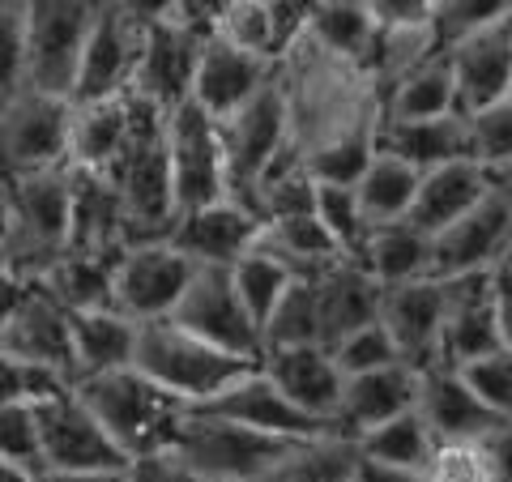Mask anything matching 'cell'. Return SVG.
<instances>
[{
	"label": "cell",
	"mask_w": 512,
	"mask_h": 482,
	"mask_svg": "<svg viewBox=\"0 0 512 482\" xmlns=\"http://www.w3.org/2000/svg\"><path fill=\"white\" fill-rule=\"evenodd\" d=\"M278 86L286 99L291 150L299 163L342 137L380 133L384 94L372 69H363L346 56H333L316 39L299 43L291 56L278 60Z\"/></svg>",
	"instance_id": "6da1fadb"
},
{
	"label": "cell",
	"mask_w": 512,
	"mask_h": 482,
	"mask_svg": "<svg viewBox=\"0 0 512 482\" xmlns=\"http://www.w3.org/2000/svg\"><path fill=\"white\" fill-rule=\"evenodd\" d=\"M295 444L299 440L265 436V431L218 419L201 406H188L163 453H171L184 470L214 482H269V474L295 453Z\"/></svg>",
	"instance_id": "7a4b0ae2"
},
{
	"label": "cell",
	"mask_w": 512,
	"mask_h": 482,
	"mask_svg": "<svg viewBox=\"0 0 512 482\" xmlns=\"http://www.w3.org/2000/svg\"><path fill=\"white\" fill-rule=\"evenodd\" d=\"M73 389L94 410V419L111 431V440L128 453V461L163 453L175 423H180V414L188 410V401L158 389L137 367H120V372L77 380Z\"/></svg>",
	"instance_id": "3957f363"
},
{
	"label": "cell",
	"mask_w": 512,
	"mask_h": 482,
	"mask_svg": "<svg viewBox=\"0 0 512 482\" xmlns=\"http://www.w3.org/2000/svg\"><path fill=\"white\" fill-rule=\"evenodd\" d=\"M107 180L116 184V192H120L128 235L133 239H167L171 222H175V197H171L167 116L163 111L137 103L133 133H128L120 158L111 163Z\"/></svg>",
	"instance_id": "277c9868"
},
{
	"label": "cell",
	"mask_w": 512,
	"mask_h": 482,
	"mask_svg": "<svg viewBox=\"0 0 512 482\" xmlns=\"http://www.w3.org/2000/svg\"><path fill=\"white\" fill-rule=\"evenodd\" d=\"M0 188L9 192V235L0 261L26 282H43V273L69 252V167L39 171Z\"/></svg>",
	"instance_id": "5b68a950"
},
{
	"label": "cell",
	"mask_w": 512,
	"mask_h": 482,
	"mask_svg": "<svg viewBox=\"0 0 512 482\" xmlns=\"http://www.w3.org/2000/svg\"><path fill=\"white\" fill-rule=\"evenodd\" d=\"M137 372H146L158 389H167L171 397L201 406V401L218 397L231 380H239L256 367L252 359H239L231 350L210 346L205 337H192L175 320H150L137 329Z\"/></svg>",
	"instance_id": "8992f818"
},
{
	"label": "cell",
	"mask_w": 512,
	"mask_h": 482,
	"mask_svg": "<svg viewBox=\"0 0 512 482\" xmlns=\"http://www.w3.org/2000/svg\"><path fill=\"white\" fill-rule=\"evenodd\" d=\"M69 124L73 99L22 86L0 103V184L69 167Z\"/></svg>",
	"instance_id": "52a82bcc"
},
{
	"label": "cell",
	"mask_w": 512,
	"mask_h": 482,
	"mask_svg": "<svg viewBox=\"0 0 512 482\" xmlns=\"http://www.w3.org/2000/svg\"><path fill=\"white\" fill-rule=\"evenodd\" d=\"M99 18L94 0H26V86L73 99L86 39Z\"/></svg>",
	"instance_id": "ba28073f"
},
{
	"label": "cell",
	"mask_w": 512,
	"mask_h": 482,
	"mask_svg": "<svg viewBox=\"0 0 512 482\" xmlns=\"http://www.w3.org/2000/svg\"><path fill=\"white\" fill-rule=\"evenodd\" d=\"M218 133H222V158H227V188L235 201L248 205L256 180L291 150V120H286L278 77L256 99L235 107L231 116H222Z\"/></svg>",
	"instance_id": "9c48e42d"
},
{
	"label": "cell",
	"mask_w": 512,
	"mask_h": 482,
	"mask_svg": "<svg viewBox=\"0 0 512 482\" xmlns=\"http://www.w3.org/2000/svg\"><path fill=\"white\" fill-rule=\"evenodd\" d=\"M167 167H171L175 214L231 197L218 120L210 111H201L192 99L167 111Z\"/></svg>",
	"instance_id": "30bf717a"
},
{
	"label": "cell",
	"mask_w": 512,
	"mask_h": 482,
	"mask_svg": "<svg viewBox=\"0 0 512 482\" xmlns=\"http://www.w3.org/2000/svg\"><path fill=\"white\" fill-rule=\"evenodd\" d=\"M43 440V474H86V470H128V453L111 431L94 419L77 389H60L35 406Z\"/></svg>",
	"instance_id": "8fae6325"
},
{
	"label": "cell",
	"mask_w": 512,
	"mask_h": 482,
	"mask_svg": "<svg viewBox=\"0 0 512 482\" xmlns=\"http://www.w3.org/2000/svg\"><path fill=\"white\" fill-rule=\"evenodd\" d=\"M167 320H175V325L188 329L192 337H205L210 346H222L239 359L261 363V329H256V320L248 316L244 303H239L231 269L197 265Z\"/></svg>",
	"instance_id": "7c38bea8"
},
{
	"label": "cell",
	"mask_w": 512,
	"mask_h": 482,
	"mask_svg": "<svg viewBox=\"0 0 512 482\" xmlns=\"http://www.w3.org/2000/svg\"><path fill=\"white\" fill-rule=\"evenodd\" d=\"M192 269L197 265L171 239H133L116 256V273H111L116 278V312L137 320V325L167 320L184 295Z\"/></svg>",
	"instance_id": "4fadbf2b"
},
{
	"label": "cell",
	"mask_w": 512,
	"mask_h": 482,
	"mask_svg": "<svg viewBox=\"0 0 512 482\" xmlns=\"http://www.w3.org/2000/svg\"><path fill=\"white\" fill-rule=\"evenodd\" d=\"M512 252V197L495 184L470 214L453 227L431 235V273L436 278H466V273H491Z\"/></svg>",
	"instance_id": "5bb4252c"
},
{
	"label": "cell",
	"mask_w": 512,
	"mask_h": 482,
	"mask_svg": "<svg viewBox=\"0 0 512 482\" xmlns=\"http://www.w3.org/2000/svg\"><path fill=\"white\" fill-rule=\"evenodd\" d=\"M448 299H453V282L436 278V273L414 278V282L384 286V295H380V325L389 329L397 355H402V363H410L414 372L436 367Z\"/></svg>",
	"instance_id": "9a60e30c"
},
{
	"label": "cell",
	"mask_w": 512,
	"mask_h": 482,
	"mask_svg": "<svg viewBox=\"0 0 512 482\" xmlns=\"http://www.w3.org/2000/svg\"><path fill=\"white\" fill-rule=\"evenodd\" d=\"M167 239L192 265L231 269L239 256H248L256 248V239H261V214L235 197H222L214 205H197V210L175 214Z\"/></svg>",
	"instance_id": "2e32d148"
},
{
	"label": "cell",
	"mask_w": 512,
	"mask_h": 482,
	"mask_svg": "<svg viewBox=\"0 0 512 482\" xmlns=\"http://www.w3.org/2000/svg\"><path fill=\"white\" fill-rule=\"evenodd\" d=\"M201 35H192L180 22H154L141 39V60L133 73V90L128 99L146 103L154 111H175L192 99V73H197Z\"/></svg>",
	"instance_id": "e0dca14e"
},
{
	"label": "cell",
	"mask_w": 512,
	"mask_h": 482,
	"mask_svg": "<svg viewBox=\"0 0 512 482\" xmlns=\"http://www.w3.org/2000/svg\"><path fill=\"white\" fill-rule=\"evenodd\" d=\"M274 77H278L274 60L252 56L218 35H205L201 52H197V73H192V103L201 111H210L214 120H222V116H231L235 107L256 99Z\"/></svg>",
	"instance_id": "ac0fdd59"
},
{
	"label": "cell",
	"mask_w": 512,
	"mask_h": 482,
	"mask_svg": "<svg viewBox=\"0 0 512 482\" xmlns=\"http://www.w3.org/2000/svg\"><path fill=\"white\" fill-rule=\"evenodd\" d=\"M150 26H137L120 18L111 9H99L94 30L86 39L82 52V69L73 82V103H90V99H120L133 90V73L141 60V39Z\"/></svg>",
	"instance_id": "d6986e66"
},
{
	"label": "cell",
	"mask_w": 512,
	"mask_h": 482,
	"mask_svg": "<svg viewBox=\"0 0 512 482\" xmlns=\"http://www.w3.org/2000/svg\"><path fill=\"white\" fill-rule=\"evenodd\" d=\"M265 376L278 384V393L291 401L299 414H308L312 423L333 431V414L342 406V389L346 376L333 363L329 346H286V350H269L261 355Z\"/></svg>",
	"instance_id": "ffe728a7"
},
{
	"label": "cell",
	"mask_w": 512,
	"mask_h": 482,
	"mask_svg": "<svg viewBox=\"0 0 512 482\" xmlns=\"http://www.w3.org/2000/svg\"><path fill=\"white\" fill-rule=\"evenodd\" d=\"M444 52L457 77V107L466 116L512 94V13L491 26L470 30L466 39H457Z\"/></svg>",
	"instance_id": "44dd1931"
},
{
	"label": "cell",
	"mask_w": 512,
	"mask_h": 482,
	"mask_svg": "<svg viewBox=\"0 0 512 482\" xmlns=\"http://www.w3.org/2000/svg\"><path fill=\"white\" fill-rule=\"evenodd\" d=\"M201 410L218 414V419H231L239 427L265 431V436H286V440H308V436H325V427L312 423L308 414H299L291 401L278 393V384L265 376V367L256 363L248 367L239 380H231L218 397L201 401Z\"/></svg>",
	"instance_id": "7402d4cb"
},
{
	"label": "cell",
	"mask_w": 512,
	"mask_h": 482,
	"mask_svg": "<svg viewBox=\"0 0 512 482\" xmlns=\"http://www.w3.org/2000/svg\"><path fill=\"white\" fill-rule=\"evenodd\" d=\"M128 244L133 235H128L120 192L107 180V171L69 167V252L120 256Z\"/></svg>",
	"instance_id": "603a6c76"
},
{
	"label": "cell",
	"mask_w": 512,
	"mask_h": 482,
	"mask_svg": "<svg viewBox=\"0 0 512 482\" xmlns=\"http://www.w3.org/2000/svg\"><path fill=\"white\" fill-rule=\"evenodd\" d=\"M0 346L13 350L18 359L47 367L73 384V333H69V312L35 282L18 303V312L9 316V325L0 329Z\"/></svg>",
	"instance_id": "cb8c5ba5"
},
{
	"label": "cell",
	"mask_w": 512,
	"mask_h": 482,
	"mask_svg": "<svg viewBox=\"0 0 512 482\" xmlns=\"http://www.w3.org/2000/svg\"><path fill=\"white\" fill-rule=\"evenodd\" d=\"M453 282V299H448L444 333H440V367H466L474 359L500 350V325H495V295H491V273H466Z\"/></svg>",
	"instance_id": "d4e9b609"
},
{
	"label": "cell",
	"mask_w": 512,
	"mask_h": 482,
	"mask_svg": "<svg viewBox=\"0 0 512 482\" xmlns=\"http://www.w3.org/2000/svg\"><path fill=\"white\" fill-rule=\"evenodd\" d=\"M414 401H419V372H414L410 363H393V367H380V372L350 376L342 389V406L333 414V436L359 440L363 431L414 410Z\"/></svg>",
	"instance_id": "484cf974"
},
{
	"label": "cell",
	"mask_w": 512,
	"mask_h": 482,
	"mask_svg": "<svg viewBox=\"0 0 512 482\" xmlns=\"http://www.w3.org/2000/svg\"><path fill=\"white\" fill-rule=\"evenodd\" d=\"M414 410L423 414V423L431 427L436 444L444 440H483L487 431H495L504 419L491 414L483 401L474 397V389L461 380L457 367H423L419 372V401Z\"/></svg>",
	"instance_id": "4316f807"
},
{
	"label": "cell",
	"mask_w": 512,
	"mask_h": 482,
	"mask_svg": "<svg viewBox=\"0 0 512 482\" xmlns=\"http://www.w3.org/2000/svg\"><path fill=\"white\" fill-rule=\"evenodd\" d=\"M491 188H495V171H487L478 158H457V163L423 171L419 197H414L406 222H414L423 235H440L461 214H470Z\"/></svg>",
	"instance_id": "83f0119b"
},
{
	"label": "cell",
	"mask_w": 512,
	"mask_h": 482,
	"mask_svg": "<svg viewBox=\"0 0 512 482\" xmlns=\"http://www.w3.org/2000/svg\"><path fill=\"white\" fill-rule=\"evenodd\" d=\"M316 286V312H320V346H338L346 333L380 320L384 286L359 261H338L325 269Z\"/></svg>",
	"instance_id": "f1b7e54d"
},
{
	"label": "cell",
	"mask_w": 512,
	"mask_h": 482,
	"mask_svg": "<svg viewBox=\"0 0 512 482\" xmlns=\"http://www.w3.org/2000/svg\"><path fill=\"white\" fill-rule=\"evenodd\" d=\"M376 146L397 154L414 171H436L457 158H470V120L466 111L436 120H380Z\"/></svg>",
	"instance_id": "f546056e"
},
{
	"label": "cell",
	"mask_w": 512,
	"mask_h": 482,
	"mask_svg": "<svg viewBox=\"0 0 512 482\" xmlns=\"http://www.w3.org/2000/svg\"><path fill=\"white\" fill-rule=\"evenodd\" d=\"M256 248L274 256V261L291 273L295 282H316L325 269H333L338 261H350V256L333 244L325 222H320L312 210L261 222V239H256Z\"/></svg>",
	"instance_id": "4dcf8cb0"
},
{
	"label": "cell",
	"mask_w": 512,
	"mask_h": 482,
	"mask_svg": "<svg viewBox=\"0 0 512 482\" xmlns=\"http://www.w3.org/2000/svg\"><path fill=\"white\" fill-rule=\"evenodd\" d=\"M137 103L120 94V99H90L73 103V124H69V167L82 171H111L120 158L128 133H133Z\"/></svg>",
	"instance_id": "1f68e13d"
},
{
	"label": "cell",
	"mask_w": 512,
	"mask_h": 482,
	"mask_svg": "<svg viewBox=\"0 0 512 482\" xmlns=\"http://www.w3.org/2000/svg\"><path fill=\"white\" fill-rule=\"evenodd\" d=\"M137 320H128L116 308L103 312H73L69 333H73V384L133 367L137 359Z\"/></svg>",
	"instance_id": "d6a6232c"
},
{
	"label": "cell",
	"mask_w": 512,
	"mask_h": 482,
	"mask_svg": "<svg viewBox=\"0 0 512 482\" xmlns=\"http://www.w3.org/2000/svg\"><path fill=\"white\" fill-rule=\"evenodd\" d=\"M116 256H90V252H64L60 261L43 273V291L52 295L64 312H103L116 308Z\"/></svg>",
	"instance_id": "836d02e7"
},
{
	"label": "cell",
	"mask_w": 512,
	"mask_h": 482,
	"mask_svg": "<svg viewBox=\"0 0 512 482\" xmlns=\"http://www.w3.org/2000/svg\"><path fill=\"white\" fill-rule=\"evenodd\" d=\"M453 111H461L457 77H453V64H448V52H436L419 69H410L402 82L384 90L380 120H436V116H453Z\"/></svg>",
	"instance_id": "e575fe53"
},
{
	"label": "cell",
	"mask_w": 512,
	"mask_h": 482,
	"mask_svg": "<svg viewBox=\"0 0 512 482\" xmlns=\"http://www.w3.org/2000/svg\"><path fill=\"white\" fill-rule=\"evenodd\" d=\"M419 180H423V171H414L397 154L376 146L372 163H367V171L355 184L367 227L376 231V227H389V222H406L414 197H419Z\"/></svg>",
	"instance_id": "d590c367"
},
{
	"label": "cell",
	"mask_w": 512,
	"mask_h": 482,
	"mask_svg": "<svg viewBox=\"0 0 512 482\" xmlns=\"http://www.w3.org/2000/svg\"><path fill=\"white\" fill-rule=\"evenodd\" d=\"M359 265L372 273L380 286L414 282L431 273V235H423L414 222H389L367 235Z\"/></svg>",
	"instance_id": "8d00e7d4"
},
{
	"label": "cell",
	"mask_w": 512,
	"mask_h": 482,
	"mask_svg": "<svg viewBox=\"0 0 512 482\" xmlns=\"http://www.w3.org/2000/svg\"><path fill=\"white\" fill-rule=\"evenodd\" d=\"M355 448H359V457H367V461L427 474L431 453H436V436H431V427L423 423L419 410H406V414H397V419H389V423L363 431V436L355 440Z\"/></svg>",
	"instance_id": "74e56055"
},
{
	"label": "cell",
	"mask_w": 512,
	"mask_h": 482,
	"mask_svg": "<svg viewBox=\"0 0 512 482\" xmlns=\"http://www.w3.org/2000/svg\"><path fill=\"white\" fill-rule=\"evenodd\" d=\"M312 39L320 47H329L333 56H346V60L363 64V69H372V52H376L380 30L372 18H367L363 0H316Z\"/></svg>",
	"instance_id": "f35d334b"
},
{
	"label": "cell",
	"mask_w": 512,
	"mask_h": 482,
	"mask_svg": "<svg viewBox=\"0 0 512 482\" xmlns=\"http://www.w3.org/2000/svg\"><path fill=\"white\" fill-rule=\"evenodd\" d=\"M286 346H320V312L312 282H291V291L278 299V308L261 325V355Z\"/></svg>",
	"instance_id": "ab89813d"
},
{
	"label": "cell",
	"mask_w": 512,
	"mask_h": 482,
	"mask_svg": "<svg viewBox=\"0 0 512 482\" xmlns=\"http://www.w3.org/2000/svg\"><path fill=\"white\" fill-rule=\"evenodd\" d=\"M231 282H235V295L239 303L248 308V316L256 320V329L265 325V316L278 308V299L291 291V273H286L274 256L261 252V248H252L248 256H239V261L231 265Z\"/></svg>",
	"instance_id": "60d3db41"
},
{
	"label": "cell",
	"mask_w": 512,
	"mask_h": 482,
	"mask_svg": "<svg viewBox=\"0 0 512 482\" xmlns=\"http://www.w3.org/2000/svg\"><path fill=\"white\" fill-rule=\"evenodd\" d=\"M312 214L325 222V231L333 235V244H338L350 261H359L363 256V244L372 227H367L363 218V205H359V192L355 184H329V180H316V201H312Z\"/></svg>",
	"instance_id": "b9f144b4"
},
{
	"label": "cell",
	"mask_w": 512,
	"mask_h": 482,
	"mask_svg": "<svg viewBox=\"0 0 512 482\" xmlns=\"http://www.w3.org/2000/svg\"><path fill=\"white\" fill-rule=\"evenodd\" d=\"M466 120H470V158H478L487 171L512 167V94L470 111Z\"/></svg>",
	"instance_id": "7bdbcfd3"
},
{
	"label": "cell",
	"mask_w": 512,
	"mask_h": 482,
	"mask_svg": "<svg viewBox=\"0 0 512 482\" xmlns=\"http://www.w3.org/2000/svg\"><path fill=\"white\" fill-rule=\"evenodd\" d=\"M60 389H69V380L18 359L13 350L0 346V406H39V401L56 397Z\"/></svg>",
	"instance_id": "ee69618b"
},
{
	"label": "cell",
	"mask_w": 512,
	"mask_h": 482,
	"mask_svg": "<svg viewBox=\"0 0 512 482\" xmlns=\"http://www.w3.org/2000/svg\"><path fill=\"white\" fill-rule=\"evenodd\" d=\"M333 350V363H338V372L350 380V376H363V372H380V367H393L402 363V355H397L393 337L389 329L380 325V320H372V325H363L355 333H346Z\"/></svg>",
	"instance_id": "f6af8a7d"
},
{
	"label": "cell",
	"mask_w": 512,
	"mask_h": 482,
	"mask_svg": "<svg viewBox=\"0 0 512 482\" xmlns=\"http://www.w3.org/2000/svg\"><path fill=\"white\" fill-rule=\"evenodd\" d=\"M0 461L43 478V440L35 406H0Z\"/></svg>",
	"instance_id": "bcb514c9"
},
{
	"label": "cell",
	"mask_w": 512,
	"mask_h": 482,
	"mask_svg": "<svg viewBox=\"0 0 512 482\" xmlns=\"http://www.w3.org/2000/svg\"><path fill=\"white\" fill-rule=\"evenodd\" d=\"M427 482H500L483 440H444L427 465Z\"/></svg>",
	"instance_id": "7dc6e473"
},
{
	"label": "cell",
	"mask_w": 512,
	"mask_h": 482,
	"mask_svg": "<svg viewBox=\"0 0 512 482\" xmlns=\"http://www.w3.org/2000/svg\"><path fill=\"white\" fill-rule=\"evenodd\" d=\"M26 86V0H0V103Z\"/></svg>",
	"instance_id": "c3c4849f"
},
{
	"label": "cell",
	"mask_w": 512,
	"mask_h": 482,
	"mask_svg": "<svg viewBox=\"0 0 512 482\" xmlns=\"http://www.w3.org/2000/svg\"><path fill=\"white\" fill-rule=\"evenodd\" d=\"M457 372L491 414L512 419V350L500 346V350H491V355H483V359L457 367Z\"/></svg>",
	"instance_id": "681fc988"
},
{
	"label": "cell",
	"mask_w": 512,
	"mask_h": 482,
	"mask_svg": "<svg viewBox=\"0 0 512 482\" xmlns=\"http://www.w3.org/2000/svg\"><path fill=\"white\" fill-rule=\"evenodd\" d=\"M512 13V0H436V39L440 47H453L457 39H466L470 30L491 26Z\"/></svg>",
	"instance_id": "f907efd6"
},
{
	"label": "cell",
	"mask_w": 512,
	"mask_h": 482,
	"mask_svg": "<svg viewBox=\"0 0 512 482\" xmlns=\"http://www.w3.org/2000/svg\"><path fill=\"white\" fill-rule=\"evenodd\" d=\"M214 35L235 43V47H244V52H252V56H261V60H274V35H269L265 0H235V5L227 9V18L218 22Z\"/></svg>",
	"instance_id": "816d5d0a"
},
{
	"label": "cell",
	"mask_w": 512,
	"mask_h": 482,
	"mask_svg": "<svg viewBox=\"0 0 512 482\" xmlns=\"http://www.w3.org/2000/svg\"><path fill=\"white\" fill-rule=\"evenodd\" d=\"M265 9H269V35H274V60H286L299 43L312 39L316 0H265Z\"/></svg>",
	"instance_id": "f5cc1de1"
},
{
	"label": "cell",
	"mask_w": 512,
	"mask_h": 482,
	"mask_svg": "<svg viewBox=\"0 0 512 482\" xmlns=\"http://www.w3.org/2000/svg\"><path fill=\"white\" fill-rule=\"evenodd\" d=\"M363 5L376 30H419L436 22V0H363Z\"/></svg>",
	"instance_id": "db71d44e"
},
{
	"label": "cell",
	"mask_w": 512,
	"mask_h": 482,
	"mask_svg": "<svg viewBox=\"0 0 512 482\" xmlns=\"http://www.w3.org/2000/svg\"><path fill=\"white\" fill-rule=\"evenodd\" d=\"M235 5V0H175L171 5V22H180L184 30H192V35H214L218 22L227 18V9Z\"/></svg>",
	"instance_id": "11a10c76"
},
{
	"label": "cell",
	"mask_w": 512,
	"mask_h": 482,
	"mask_svg": "<svg viewBox=\"0 0 512 482\" xmlns=\"http://www.w3.org/2000/svg\"><path fill=\"white\" fill-rule=\"evenodd\" d=\"M94 5L120 13V18L137 22V26H154V22H167L171 18L175 0H94Z\"/></svg>",
	"instance_id": "9f6ffc18"
},
{
	"label": "cell",
	"mask_w": 512,
	"mask_h": 482,
	"mask_svg": "<svg viewBox=\"0 0 512 482\" xmlns=\"http://www.w3.org/2000/svg\"><path fill=\"white\" fill-rule=\"evenodd\" d=\"M491 295H495V325H500V342L512 350V269L500 261L491 269Z\"/></svg>",
	"instance_id": "6f0895ef"
},
{
	"label": "cell",
	"mask_w": 512,
	"mask_h": 482,
	"mask_svg": "<svg viewBox=\"0 0 512 482\" xmlns=\"http://www.w3.org/2000/svg\"><path fill=\"white\" fill-rule=\"evenodd\" d=\"M483 444H487V453H491L495 478H500V482H512V419H504L495 431H487Z\"/></svg>",
	"instance_id": "680465c9"
},
{
	"label": "cell",
	"mask_w": 512,
	"mask_h": 482,
	"mask_svg": "<svg viewBox=\"0 0 512 482\" xmlns=\"http://www.w3.org/2000/svg\"><path fill=\"white\" fill-rule=\"evenodd\" d=\"M350 482H427V474L423 470H397V465H380V461L359 457Z\"/></svg>",
	"instance_id": "91938a15"
},
{
	"label": "cell",
	"mask_w": 512,
	"mask_h": 482,
	"mask_svg": "<svg viewBox=\"0 0 512 482\" xmlns=\"http://www.w3.org/2000/svg\"><path fill=\"white\" fill-rule=\"evenodd\" d=\"M30 286H35V282H26L22 273H13L5 261H0V329L9 325V316L18 312V303L26 299Z\"/></svg>",
	"instance_id": "94428289"
},
{
	"label": "cell",
	"mask_w": 512,
	"mask_h": 482,
	"mask_svg": "<svg viewBox=\"0 0 512 482\" xmlns=\"http://www.w3.org/2000/svg\"><path fill=\"white\" fill-rule=\"evenodd\" d=\"M39 482H128V470H86V474H43Z\"/></svg>",
	"instance_id": "6125c7cd"
},
{
	"label": "cell",
	"mask_w": 512,
	"mask_h": 482,
	"mask_svg": "<svg viewBox=\"0 0 512 482\" xmlns=\"http://www.w3.org/2000/svg\"><path fill=\"white\" fill-rule=\"evenodd\" d=\"M0 482H39V478H30L26 470H18V465H9V461H0Z\"/></svg>",
	"instance_id": "be15d7a7"
},
{
	"label": "cell",
	"mask_w": 512,
	"mask_h": 482,
	"mask_svg": "<svg viewBox=\"0 0 512 482\" xmlns=\"http://www.w3.org/2000/svg\"><path fill=\"white\" fill-rule=\"evenodd\" d=\"M5 235H9V192L0 188V248H5Z\"/></svg>",
	"instance_id": "e7e4bbea"
},
{
	"label": "cell",
	"mask_w": 512,
	"mask_h": 482,
	"mask_svg": "<svg viewBox=\"0 0 512 482\" xmlns=\"http://www.w3.org/2000/svg\"><path fill=\"white\" fill-rule=\"evenodd\" d=\"M495 184H500L508 197H512V167H504V171H495Z\"/></svg>",
	"instance_id": "03108f58"
},
{
	"label": "cell",
	"mask_w": 512,
	"mask_h": 482,
	"mask_svg": "<svg viewBox=\"0 0 512 482\" xmlns=\"http://www.w3.org/2000/svg\"><path fill=\"white\" fill-rule=\"evenodd\" d=\"M504 265H508V269H512V252H508V256H504Z\"/></svg>",
	"instance_id": "003e7915"
}]
</instances>
